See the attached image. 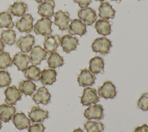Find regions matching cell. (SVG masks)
Instances as JSON below:
<instances>
[{
  "label": "cell",
  "mask_w": 148,
  "mask_h": 132,
  "mask_svg": "<svg viewBox=\"0 0 148 132\" xmlns=\"http://www.w3.org/2000/svg\"><path fill=\"white\" fill-rule=\"evenodd\" d=\"M112 46L111 41L105 36H103L96 38L91 44V48L92 51L95 53L106 54L109 53Z\"/></svg>",
  "instance_id": "obj_1"
},
{
  "label": "cell",
  "mask_w": 148,
  "mask_h": 132,
  "mask_svg": "<svg viewBox=\"0 0 148 132\" xmlns=\"http://www.w3.org/2000/svg\"><path fill=\"white\" fill-rule=\"evenodd\" d=\"M51 24L52 21L50 18L42 17L38 20L34 25V32L36 34H40L43 36L50 35L52 32Z\"/></svg>",
  "instance_id": "obj_2"
},
{
  "label": "cell",
  "mask_w": 148,
  "mask_h": 132,
  "mask_svg": "<svg viewBox=\"0 0 148 132\" xmlns=\"http://www.w3.org/2000/svg\"><path fill=\"white\" fill-rule=\"evenodd\" d=\"M99 100L97 96V90L94 88L86 87L83 90L82 96L80 98V102L84 106H88L92 104H97Z\"/></svg>",
  "instance_id": "obj_3"
},
{
  "label": "cell",
  "mask_w": 148,
  "mask_h": 132,
  "mask_svg": "<svg viewBox=\"0 0 148 132\" xmlns=\"http://www.w3.org/2000/svg\"><path fill=\"white\" fill-rule=\"evenodd\" d=\"M6 96L5 101L9 105L16 104V102L21 99L22 92L17 89L15 86H12L6 88L4 91Z\"/></svg>",
  "instance_id": "obj_4"
},
{
  "label": "cell",
  "mask_w": 148,
  "mask_h": 132,
  "mask_svg": "<svg viewBox=\"0 0 148 132\" xmlns=\"http://www.w3.org/2000/svg\"><path fill=\"white\" fill-rule=\"evenodd\" d=\"M33 21L34 19L31 14H25L16 22V27L20 32L29 33L34 28Z\"/></svg>",
  "instance_id": "obj_5"
},
{
  "label": "cell",
  "mask_w": 148,
  "mask_h": 132,
  "mask_svg": "<svg viewBox=\"0 0 148 132\" xmlns=\"http://www.w3.org/2000/svg\"><path fill=\"white\" fill-rule=\"evenodd\" d=\"M77 16L79 19L82 20L84 24L87 25H92L97 18L95 11L88 7L80 9L77 12Z\"/></svg>",
  "instance_id": "obj_6"
},
{
  "label": "cell",
  "mask_w": 148,
  "mask_h": 132,
  "mask_svg": "<svg viewBox=\"0 0 148 132\" xmlns=\"http://www.w3.org/2000/svg\"><path fill=\"white\" fill-rule=\"evenodd\" d=\"M84 116L88 120H100L103 118V108L101 104L90 105L85 109Z\"/></svg>",
  "instance_id": "obj_7"
},
{
  "label": "cell",
  "mask_w": 148,
  "mask_h": 132,
  "mask_svg": "<svg viewBox=\"0 0 148 132\" xmlns=\"http://www.w3.org/2000/svg\"><path fill=\"white\" fill-rule=\"evenodd\" d=\"M98 95L105 99H112L116 95V86L110 81H106L98 89Z\"/></svg>",
  "instance_id": "obj_8"
},
{
  "label": "cell",
  "mask_w": 148,
  "mask_h": 132,
  "mask_svg": "<svg viewBox=\"0 0 148 132\" xmlns=\"http://www.w3.org/2000/svg\"><path fill=\"white\" fill-rule=\"evenodd\" d=\"M55 25L58 27L61 31H65L68 27V23L71 19L69 18V14L68 12H62L58 10L54 14Z\"/></svg>",
  "instance_id": "obj_9"
},
{
  "label": "cell",
  "mask_w": 148,
  "mask_h": 132,
  "mask_svg": "<svg viewBox=\"0 0 148 132\" xmlns=\"http://www.w3.org/2000/svg\"><path fill=\"white\" fill-rule=\"evenodd\" d=\"M61 43V38L58 35H49L45 36L43 42L45 50L49 53L56 52L57 48Z\"/></svg>",
  "instance_id": "obj_10"
},
{
  "label": "cell",
  "mask_w": 148,
  "mask_h": 132,
  "mask_svg": "<svg viewBox=\"0 0 148 132\" xmlns=\"http://www.w3.org/2000/svg\"><path fill=\"white\" fill-rule=\"evenodd\" d=\"M64 52L69 53L72 50L76 49L79 45V41L76 37L72 36L71 35H65L61 38L60 43Z\"/></svg>",
  "instance_id": "obj_11"
},
{
  "label": "cell",
  "mask_w": 148,
  "mask_h": 132,
  "mask_svg": "<svg viewBox=\"0 0 148 132\" xmlns=\"http://www.w3.org/2000/svg\"><path fill=\"white\" fill-rule=\"evenodd\" d=\"M71 23L68 25V32L71 35H79L80 36L84 35L86 32V25L80 19H75L71 20Z\"/></svg>",
  "instance_id": "obj_12"
},
{
  "label": "cell",
  "mask_w": 148,
  "mask_h": 132,
  "mask_svg": "<svg viewBox=\"0 0 148 132\" xmlns=\"http://www.w3.org/2000/svg\"><path fill=\"white\" fill-rule=\"evenodd\" d=\"M95 79L96 78L94 75L92 74L91 72L86 68L82 69L77 76L79 85L83 87L92 86L95 83Z\"/></svg>",
  "instance_id": "obj_13"
},
{
  "label": "cell",
  "mask_w": 148,
  "mask_h": 132,
  "mask_svg": "<svg viewBox=\"0 0 148 132\" xmlns=\"http://www.w3.org/2000/svg\"><path fill=\"white\" fill-rule=\"evenodd\" d=\"M47 54V52L40 46H35L31 50L29 56L30 62L32 65H39L42 61L46 58Z\"/></svg>",
  "instance_id": "obj_14"
},
{
  "label": "cell",
  "mask_w": 148,
  "mask_h": 132,
  "mask_svg": "<svg viewBox=\"0 0 148 132\" xmlns=\"http://www.w3.org/2000/svg\"><path fill=\"white\" fill-rule=\"evenodd\" d=\"M55 3L53 0H46L38 6V13L43 17H51L54 15Z\"/></svg>",
  "instance_id": "obj_15"
},
{
  "label": "cell",
  "mask_w": 148,
  "mask_h": 132,
  "mask_svg": "<svg viewBox=\"0 0 148 132\" xmlns=\"http://www.w3.org/2000/svg\"><path fill=\"white\" fill-rule=\"evenodd\" d=\"M34 43L35 38L31 34H28L25 36H21L16 42L17 46L20 49L23 53H28L31 51Z\"/></svg>",
  "instance_id": "obj_16"
},
{
  "label": "cell",
  "mask_w": 148,
  "mask_h": 132,
  "mask_svg": "<svg viewBox=\"0 0 148 132\" xmlns=\"http://www.w3.org/2000/svg\"><path fill=\"white\" fill-rule=\"evenodd\" d=\"M50 97L51 95L48 91V90L45 86H42L33 94L32 100L37 104H42L46 105L50 102Z\"/></svg>",
  "instance_id": "obj_17"
},
{
  "label": "cell",
  "mask_w": 148,
  "mask_h": 132,
  "mask_svg": "<svg viewBox=\"0 0 148 132\" xmlns=\"http://www.w3.org/2000/svg\"><path fill=\"white\" fill-rule=\"evenodd\" d=\"M28 116L32 122H42L49 117V112L42 109L38 105L34 106L28 112Z\"/></svg>",
  "instance_id": "obj_18"
},
{
  "label": "cell",
  "mask_w": 148,
  "mask_h": 132,
  "mask_svg": "<svg viewBox=\"0 0 148 132\" xmlns=\"http://www.w3.org/2000/svg\"><path fill=\"white\" fill-rule=\"evenodd\" d=\"M29 63H30V58L29 56L26 54L18 52L13 56V63L17 67L19 71H24L27 68Z\"/></svg>",
  "instance_id": "obj_19"
},
{
  "label": "cell",
  "mask_w": 148,
  "mask_h": 132,
  "mask_svg": "<svg viewBox=\"0 0 148 132\" xmlns=\"http://www.w3.org/2000/svg\"><path fill=\"white\" fill-rule=\"evenodd\" d=\"M12 121L16 127L20 130L28 128L31 124L30 120L26 117L23 112H18L14 114L12 118Z\"/></svg>",
  "instance_id": "obj_20"
},
{
  "label": "cell",
  "mask_w": 148,
  "mask_h": 132,
  "mask_svg": "<svg viewBox=\"0 0 148 132\" xmlns=\"http://www.w3.org/2000/svg\"><path fill=\"white\" fill-rule=\"evenodd\" d=\"M99 17L103 20H109L113 19L116 11L112 8L111 5L108 2H102L98 8Z\"/></svg>",
  "instance_id": "obj_21"
},
{
  "label": "cell",
  "mask_w": 148,
  "mask_h": 132,
  "mask_svg": "<svg viewBox=\"0 0 148 132\" xmlns=\"http://www.w3.org/2000/svg\"><path fill=\"white\" fill-rule=\"evenodd\" d=\"M104 61L102 58L99 56H95L89 61V71L92 74H98L104 72Z\"/></svg>",
  "instance_id": "obj_22"
},
{
  "label": "cell",
  "mask_w": 148,
  "mask_h": 132,
  "mask_svg": "<svg viewBox=\"0 0 148 132\" xmlns=\"http://www.w3.org/2000/svg\"><path fill=\"white\" fill-rule=\"evenodd\" d=\"M16 111V107L5 104L0 105V120L5 123L8 122L13 116Z\"/></svg>",
  "instance_id": "obj_23"
},
{
  "label": "cell",
  "mask_w": 148,
  "mask_h": 132,
  "mask_svg": "<svg viewBox=\"0 0 148 132\" xmlns=\"http://www.w3.org/2000/svg\"><path fill=\"white\" fill-rule=\"evenodd\" d=\"M57 72L54 69H44L40 72V80L44 85H52L56 80Z\"/></svg>",
  "instance_id": "obj_24"
},
{
  "label": "cell",
  "mask_w": 148,
  "mask_h": 132,
  "mask_svg": "<svg viewBox=\"0 0 148 132\" xmlns=\"http://www.w3.org/2000/svg\"><path fill=\"white\" fill-rule=\"evenodd\" d=\"M28 9L27 5L21 1L20 0H17L13 4L11 5L9 7V12L14 16L21 17L25 14V12Z\"/></svg>",
  "instance_id": "obj_25"
},
{
  "label": "cell",
  "mask_w": 148,
  "mask_h": 132,
  "mask_svg": "<svg viewBox=\"0 0 148 132\" xmlns=\"http://www.w3.org/2000/svg\"><path fill=\"white\" fill-rule=\"evenodd\" d=\"M112 22L103 19H99L95 24L94 27L97 32L102 35L106 36L111 32Z\"/></svg>",
  "instance_id": "obj_26"
},
{
  "label": "cell",
  "mask_w": 148,
  "mask_h": 132,
  "mask_svg": "<svg viewBox=\"0 0 148 132\" xmlns=\"http://www.w3.org/2000/svg\"><path fill=\"white\" fill-rule=\"evenodd\" d=\"M40 69L35 65L28 67L24 71V76L28 80L38 81L40 77Z\"/></svg>",
  "instance_id": "obj_27"
},
{
  "label": "cell",
  "mask_w": 148,
  "mask_h": 132,
  "mask_svg": "<svg viewBox=\"0 0 148 132\" xmlns=\"http://www.w3.org/2000/svg\"><path fill=\"white\" fill-rule=\"evenodd\" d=\"M18 87L22 93H23L25 96H31L36 89L35 84L33 83L31 80L28 79L20 82Z\"/></svg>",
  "instance_id": "obj_28"
},
{
  "label": "cell",
  "mask_w": 148,
  "mask_h": 132,
  "mask_svg": "<svg viewBox=\"0 0 148 132\" xmlns=\"http://www.w3.org/2000/svg\"><path fill=\"white\" fill-rule=\"evenodd\" d=\"M47 64L50 68L60 67L64 64L63 57L56 52L51 53L47 59Z\"/></svg>",
  "instance_id": "obj_29"
},
{
  "label": "cell",
  "mask_w": 148,
  "mask_h": 132,
  "mask_svg": "<svg viewBox=\"0 0 148 132\" xmlns=\"http://www.w3.org/2000/svg\"><path fill=\"white\" fill-rule=\"evenodd\" d=\"M84 127L86 132H101L104 129V126L102 122H97L90 120L84 123Z\"/></svg>",
  "instance_id": "obj_30"
},
{
  "label": "cell",
  "mask_w": 148,
  "mask_h": 132,
  "mask_svg": "<svg viewBox=\"0 0 148 132\" xmlns=\"http://www.w3.org/2000/svg\"><path fill=\"white\" fill-rule=\"evenodd\" d=\"M14 27L10 14L8 12H3L0 13V28H12Z\"/></svg>",
  "instance_id": "obj_31"
},
{
  "label": "cell",
  "mask_w": 148,
  "mask_h": 132,
  "mask_svg": "<svg viewBox=\"0 0 148 132\" xmlns=\"http://www.w3.org/2000/svg\"><path fill=\"white\" fill-rule=\"evenodd\" d=\"M1 39L4 43L12 45L16 41L15 31L10 29L3 31L1 33Z\"/></svg>",
  "instance_id": "obj_32"
},
{
  "label": "cell",
  "mask_w": 148,
  "mask_h": 132,
  "mask_svg": "<svg viewBox=\"0 0 148 132\" xmlns=\"http://www.w3.org/2000/svg\"><path fill=\"white\" fill-rule=\"evenodd\" d=\"M13 60L10 57L9 53L5 52H0V69H5L12 66Z\"/></svg>",
  "instance_id": "obj_33"
},
{
  "label": "cell",
  "mask_w": 148,
  "mask_h": 132,
  "mask_svg": "<svg viewBox=\"0 0 148 132\" xmlns=\"http://www.w3.org/2000/svg\"><path fill=\"white\" fill-rule=\"evenodd\" d=\"M11 78L9 73L6 71H0V87H6L10 85Z\"/></svg>",
  "instance_id": "obj_34"
},
{
  "label": "cell",
  "mask_w": 148,
  "mask_h": 132,
  "mask_svg": "<svg viewBox=\"0 0 148 132\" xmlns=\"http://www.w3.org/2000/svg\"><path fill=\"white\" fill-rule=\"evenodd\" d=\"M137 106L139 108L141 109L142 111H146L148 110V93H143L141 97L139 98Z\"/></svg>",
  "instance_id": "obj_35"
},
{
  "label": "cell",
  "mask_w": 148,
  "mask_h": 132,
  "mask_svg": "<svg viewBox=\"0 0 148 132\" xmlns=\"http://www.w3.org/2000/svg\"><path fill=\"white\" fill-rule=\"evenodd\" d=\"M45 129L42 123H34L28 127V132H44Z\"/></svg>",
  "instance_id": "obj_36"
},
{
  "label": "cell",
  "mask_w": 148,
  "mask_h": 132,
  "mask_svg": "<svg viewBox=\"0 0 148 132\" xmlns=\"http://www.w3.org/2000/svg\"><path fill=\"white\" fill-rule=\"evenodd\" d=\"M75 3H77L81 8H85L91 2V0H73Z\"/></svg>",
  "instance_id": "obj_37"
},
{
  "label": "cell",
  "mask_w": 148,
  "mask_h": 132,
  "mask_svg": "<svg viewBox=\"0 0 148 132\" xmlns=\"http://www.w3.org/2000/svg\"><path fill=\"white\" fill-rule=\"evenodd\" d=\"M134 132H148V126L143 124L141 126H138L135 129Z\"/></svg>",
  "instance_id": "obj_38"
},
{
  "label": "cell",
  "mask_w": 148,
  "mask_h": 132,
  "mask_svg": "<svg viewBox=\"0 0 148 132\" xmlns=\"http://www.w3.org/2000/svg\"><path fill=\"white\" fill-rule=\"evenodd\" d=\"M5 48V44L4 43L2 42L1 38H0V52H2L3 50Z\"/></svg>",
  "instance_id": "obj_39"
},
{
  "label": "cell",
  "mask_w": 148,
  "mask_h": 132,
  "mask_svg": "<svg viewBox=\"0 0 148 132\" xmlns=\"http://www.w3.org/2000/svg\"><path fill=\"white\" fill-rule=\"evenodd\" d=\"M73 132H83V130H82L81 128L78 127V128L75 129V130L73 131Z\"/></svg>",
  "instance_id": "obj_40"
},
{
  "label": "cell",
  "mask_w": 148,
  "mask_h": 132,
  "mask_svg": "<svg viewBox=\"0 0 148 132\" xmlns=\"http://www.w3.org/2000/svg\"><path fill=\"white\" fill-rule=\"evenodd\" d=\"M35 1H36L38 3H43V2H45L46 0H35Z\"/></svg>",
  "instance_id": "obj_41"
},
{
  "label": "cell",
  "mask_w": 148,
  "mask_h": 132,
  "mask_svg": "<svg viewBox=\"0 0 148 132\" xmlns=\"http://www.w3.org/2000/svg\"><path fill=\"white\" fill-rule=\"evenodd\" d=\"M111 1H116L117 2H120L121 0H111Z\"/></svg>",
  "instance_id": "obj_42"
},
{
  "label": "cell",
  "mask_w": 148,
  "mask_h": 132,
  "mask_svg": "<svg viewBox=\"0 0 148 132\" xmlns=\"http://www.w3.org/2000/svg\"><path fill=\"white\" fill-rule=\"evenodd\" d=\"M2 128V123H1V120H0V129Z\"/></svg>",
  "instance_id": "obj_43"
},
{
  "label": "cell",
  "mask_w": 148,
  "mask_h": 132,
  "mask_svg": "<svg viewBox=\"0 0 148 132\" xmlns=\"http://www.w3.org/2000/svg\"><path fill=\"white\" fill-rule=\"evenodd\" d=\"M95 1H100V2H102V1H103L104 0H95Z\"/></svg>",
  "instance_id": "obj_44"
},
{
  "label": "cell",
  "mask_w": 148,
  "mask_h": 132,
  "mask_svg": "<svg viewBox=\"0 0 148 132\" xmlns=\"http://www.w3.org/2000/svg\"><path fill=\"white\" fill-rule=\"evenodd\" d=\"M138 1H139V0H138Z\"/></svg>",
  "instance_id": "obj_45"
}]
</instances>
